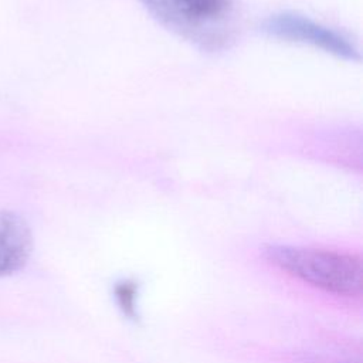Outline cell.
Segmentation results:
<instances>
[{"instance_id": "1", "label": "cell", "mask_w": 363, "mask_h": 363, "mask_svg": "<svg viewBox=\"0 0 363 363\" xmlns=\"http://www.w3.org/2000/svg\"><path fill=\"white\" fill-rule=\"evenodd\" d=\"M166 30L206 52L230 50L241 33L237 0H138Z\"/></svg>"}, {"instance_id": "2", "label": "cell", "mask_w": 363, "mask_h": 363, "mask_svg": "<svg viewBox=\"0 0 363 363\" xmlns=\"http://www.w3.org/2000/svg\"><path fill=\"white\" fill-rule=\"evenodd\" d=\"M268 264L316 289L337 296H359L363 268L359 257L333 250L271 244L264 247Z\"/></svg>"}, {"instance_id": "3", "label": "cell", "mask_w": 363, "mask_h": 363, "mask_svg": "<svg viewBox=\"0 0 363 363\" xmlns=\"http://www.w3.org/2000/svg\"><path fill=\"white\" fill-rule=\"evenodd\" d=\"M261 31L281 41L311 45L337 58L359 60L357 47L346 35L298 13L272 14L262 21Z\"/></svg>"}, {"instance_id": "4", "label": "cell", "mask_w": 363, "mask_h": 363, "mask_svg": "<svg viewBox=\"0 0 363 363\" xmlns=\"http://www.w3.org/2000/svg\"><path fill=\"white\" fill-rule=\"evenodd\" d=\"M33 250V234L27 220L16 211L0 210V277L21 269Z\"/></svg>"}]
</instances>
